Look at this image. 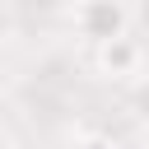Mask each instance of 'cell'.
I'll use <instances>...</instances> for the list:
<instances>
[{"label":"cell","mask_w":149,"mask_h":149,"mask_svg":"<svg viewBox=\"0 0 149 149\" xmlns=\"http://www.w3.org/2000/svg\"><path fill=\"white\" fill-rule=\"evenodd\" d=\"M70 23L84 42H107V37H121L130 33V5L126 0H74L70 5Z\"/></svg>","instance_id":"6da1fadb"},{"label":"cell","mask_w":149,"mask_h":149,"mask_svg":"<svg viewBox=\"0 0 149 149\" xmlns=\"http://www.w3.org/2000/svg\"><path fill=\"white\" fill-rule=\"evenodd\" d=\"M140 61H144V51H140V37H130V33L107 37V42L93 47V65L107 79H135L140 74Z\"/></svg>","instance_id":"7a4b0ae2"},{"label":"cell","mask_w":149,"mask_h":149,"mask_svg":"<svg viewBox=\"0 0 149 149\" xmlns=\"http://www.w3.org/2000/svg\"><path fill=\"white\" fill-rule=\"evenodd\" d=\"M9 28H14V19H9V9H5V0H0V47H5V37H9Z\"/></svg>","instance_id":"3957f363"}]
</instances>
